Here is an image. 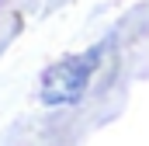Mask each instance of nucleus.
I'll use <instances>...</instances> for the list:
<instances>
[{
	"label": "nucleus",
	"mask_w": 149,
	"mask_h": 146,
	"mask_svg": "<svg viewBox=\"0 0 149 146\" xmlns=\"http://www.w3.org/2000/svg\"><path fill=\"white\" fill-rule=\"evenodd\" d=\"M90 59H94V56L56 63L52 70L42 77V101H45V105H73V101H80L83 91H87V77L94 70Z\"/></svg>",
	"instance_id": "f257e3e1"
}]
</instances>
